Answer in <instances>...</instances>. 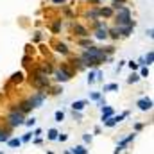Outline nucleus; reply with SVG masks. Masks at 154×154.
<instances>
[{
  "mask_svg": "<svg viewBox=\"0 0 154 154\" xmlns=\"http://www.w3.org/2000/svg\"><path fill=\"white\" fill-rule=\"evenodd\" d=\"M126 65H127L131 70H136V68H138V63H135V61H129V63H126Z\"/></svg>",
  "mask_w": 154,
  "mask_h": 154,
  "instance_id": "nucleus-29",
  "label": "nucleus"
},
{
  "mask_svg": "<svg viewBox=\"0 0 154 154\" xmlns=\"http://www.w3.org/2000/svg\"><path fill=\"white\" fill-rule=\"evenodd\" d=\"M57 135H59L57 129H50L48 131V140H57Z\"/></svg>",
  "mask_w": 154,
  "mask_h": 154,
  "instance_id": "nucleus-21",
  "label": "nucleus"
},
{
  "mask_svg": "<svg viewBox=\"0 0 154 154\" xmlns=\"http://www.w3.org/2000/svg\"><path fill=\"white\" fill-rule=\"evenodd\" d=\"M7 122H9V126L11 127H18V126H22L25 118H23V113H20L18 109H13L11 111V115L7 117Z\"/></svg>",
  "mask_w": 154,
  "mask_h": 154,
  "instance_id": "nucleus-3",
  "label": "nucleus"
},
{
  "mask_svg": "<svg viewBox=\"0 0 154 154\" xmlns=\"http://www.w3.org/2000/svg\"><path fill=\"white\" fill-rule=\"evenodd\" d=\"M18 111H20V113H23V115H25V113L32 111V106H30V102H29V100H25V102H22V104L18 106Z\"/></svg>",
  "mask_w": 154,
  "mask_h": 154,
  "instance_id": "nucleus-10",
  "label": "nucleus"
},
{
  "mask_svg": "<svg viewBox=\"0 0 154 154\" xmlns=\"http://www.w3.org/2000/svg\"><path fill=\"white\" fill-rule=\"evenodd\" d=\"M115 90H118V84H115V83H113V84H106L102 91H115Z\"/></svg>",
  "mask_w": 154,
  "mask_h": 154,
  "instance_id": "nucleus-22",
  "label": "nucleus"
},
{
  "mask_svg": "<svg viewBox=\"0 0 154 154\" xmlns=\"http://www.w3.org/2000/svg\"><path fill=\"white\" fill-rule=\"evenodd\" d=\"M34 84H36V86H39V88L48 86V79H47V75H45V74H41V72H38L36 77H34Z\"/></svg>",
  "mask_w": 154,
  "mask_h": 154,
  "instance_id": "nucleus-6",
  "label": "nucleus"
},
{
  "mask_svg": "<svg viewBox=\"0 0 154 154\" xmlns=\"http://www.w3.org/2000/svg\"><path fill=\"white\" fill-rule=\"evenodd\" d=\"M109 34H111L113 38H118V36H120V34H118V27H117V29H111V30H109Z\"/></svg>",
  "mask_w": 154,
  "mask_h": 154,
  "instance_id": "nucleus-31",
  "label": "nucleus"
},
{
  "mask_svg": "<svg viewBox=\"0 0 154 154\" xmlns=\"http://www.w3.org/2000/svg\"><path fill=\"white\" fill-rule=\"evenodd\" d=\"M138 81H140V75H138V74H131V77L127 79V83L133 84V83H138Z\"/></svg>",
  "mask_w": 154,
  "mask_h": 154,
  "instance_id": "nucleus-23",
  "label": "nucleus"
},
{
  "mask_svg": "<svg viewBox=\"0 0 154 154\" xmlns=\"http://www.w3.org/2000/svg\"><path fill=\"white\" fill-rule=\"evenodd\" d=\"M95 38H99V39H106V38H108V29H106V27H104V29H97Z\"/></svg>",
  "mask_w": 154,
  "mask_h": 154,
  "instance_id": "nucleus-13",
  "label": "nucleus"
},
{
  "mask_svg": "<svg viewBox=\"0 0 154 154\" xmlns=\"http://www.w3.org/2000/svg\"><path fill=\"white\" fill-rule=\"evenodd\" d=\"M54 118H56V122H63V120H65V113H63V111H56Z\"/></svg>",
  "mask_w": 154,
  "mask_h": 154,
  "instance_id": "nucleus-24",
  "label": "nucleus"
},
{
  "mask_svg": "<svg viewBox=\"0 0 154 154\" xmlns=\"http://www.w3.org/2000/svg\"><path fill=\"white\" fill-rule=\"evenodd\" d=\"M74 118H77V120H81V113H79V111H74Z\"/></svg>",
  "mask_w": 154,
  "mask_h": 154,
  "instance_id": "nucleus-37",
  "label": "nucleus"
},
{
  "mask_svg": "<svg viewBox=\"0 0 154 154\" xmlns=\"http://www.w3.org/2000/svg\"><path fill=\"white\" fill-rule=\"evenodd\" d=\"M133 29H135V25H122V27H118V34L129 36V34L133 32Z\"/></svg>",
  "mask_w": 154,
  "mask_h": 154,
  "instance_id": "nucleus-9",
  "label": "nucleus"
},
{
  "mask_svg": "<svg viewBox=\"0 0 154 154\" xmlns=\"http://www.w3.org/2000/svg\"><path fill=\"white\" fill-rule=\"evenodd\" d=\"M7 140H9V133L0 129V142H7Z\"/></svg>",
  "mask_w": 154,
  "mask_h": 154,
  "instance_id": "nucleus-25",
  "label": "nucleus"
},
{
  "mask_svg": "<svg viewBox=\"0 0 154 154\" xmlns=\"http://www.w3.org/2000/svg\"><path fill=\"white\" fill-rule=\"evenodd\" d=\"M7 143H9V147H20V145H22V140H20V138H9Z\"/></svg>",
  "mask_w": 154,
  "mask_h": 154,
  "instance_id": "nucleus-15",
  "label": "nucleus"
},
{
  "mask_svg": "<svg viewBox=\"0 0 154 154\" xmlns=\"http://www.w3.org/2000/svg\"><path fill=\"white\" fill-rule=\"evenodd\" d=\"M142 127H143V124H136V126H135V129H136V131H140Z\"/></svg>",
  "mask_w": 154,
  "mask_h": 154,
  "instance_id": "nucleus-38",
  "label": "nucleus"
},
{
  "mask_svg": "<svg viewBox=\"0 0 154 154\" xmlns=\"http://www.w3.org/2000/svg\"><path fill=\"white\" fill-rule=\"evenodd\" d=\"M54 77H56V81H57V83H66V81L72 77V74H70V72H68L65 66H61V68H57V70H56Z\"/></svg>",
  "mask_w": 154,
  "mask_h": 154,
  "instance_id": "nucleus-4",
  "label": "nucleus"
},
{
  "mask_svg": "<svg viewBox=\"0 0 154 154\" xmlns=\"http://www.w3.org/2000/svg\"><path fill=\"white\" fill-rule=\"evenodd\" d=\"M88 83H90V84L95 83V74H90V75H88Z\"/></svg>",
  "mask_w": 154,
  "mask_h": 154,
  "instance_id": "nucleus-34",
  "label": "nucleus"
},
{
  "mask_svg": "<svg viewBox=\"0 0 154 154\" xmlns=\"http://www.w3.org/2000/svg\"><path fill=\"white\" fill-rule=\"evenodd\" d=\"M22 72H16V74H13V77H11V81L13 83H20V81H22Z\"/></svg>",
  "mask_w": 154,
  "mask_h": 154,
  "instance_id": "nucleus-20",
  "label": "nucleus"
},
{
  "mask_svg": "<svg viewBox=\"0 0 154 154\" xmlns=\"http://www.w3.org/2000/svg\"><path fill=\"white\" fill-rule=\"evenodd\" d=\"M54 2H56V4H63V2H65V0H54Z\"/></svg>",
  "mask_w": 154,
  "mask_h": 154,
  "instance_id": "nucleus-39",
  "label": "nucleus"
},
{
  "mask_svg": "<svg viewBox=\"0 0 154 154\" xmlns=\"http://www.w3.org/2000/svg\"><path fill=\"white\" fill-rule=\"evenodd\" d=\"M86 106V100H75V102H72V109L74 111H83Z\"/></svg>",
  "mask_w": 154,
  "mask_h": 154,
  "instance_id": "nucleus-12",
  "label": "nucleus"
},
{
  "mask_svg": "<svg viewBox=\"0 0 154 154\" xmlns=\"http://www.w3.org/2000/svg\"><path fill=\"white\" fill-rule=\"evenodd\" d=\"M30 136H32V133H25V135L22 136V142H23V143H25V142H29V140H30Z\"/></svg>",
  "mask_w": 154,
  "mask_h": 154,
  "instance_id": "nucleus-30",
  "label": "nucleus"
},
{
  "mask_svg": "<svg viewBox=\"0 0 154 154\" xmlns=\"http://www.w3.org/2000/svg\"><path fill=\"white\" fill-rule=\"evenodd\" d=\"M83 140H84V143H90L91 142V135H88V133H86V135H83Z\"/></svg>",
  "mask_w": 154,
  "mask_h": 154,
  "instance_id": "nucleus-33",
  "label": "nucleus"
},
{
  "mask_svg": "<svg viewBox=\"0 0 154 154\" xmlns=\"http://www.w3.org/2000/svg\"><path fill=\"white\" fill-rule=\"evenodd\" d=\"M81 45H83V47H90V39H81Z\"/></svg>",
  "mask_w": 154,
  "mask_h": 154,
  "instance_id": "nucleus-35",
  "label": "nucleus"
},
{
  "mask_svg": "<svg viewBox=\"0 0 154 154\" xmlns=\"http://www.w3.org/2000/svg\"><path fill=\"white\" fill-rule=\"evenodd\" d=\"M143 61H145V65H152V61H154V54H152V50H151V52H149L145 57H143Z\"/></svg>",
  "mask_w": 154,
  "mask_h": 154,
  "instance_id": "nucleus-19",
  "label": "nucleus"
},
{
  "mask_svg": "<svg viewBox=\"0 0 154 154\" xmlns=\"http://www.w3.org/2000/svg\"><path fill=\"white\" fill-rule=\"evenodd\" d=\"M138 108H140L142 111H149V109L152 108V99H149V97L140 99V100H138Z\"/></svg>",
  "mask_w": 154,
  "mask_h": 154,
  "instance_id": "nucleus-7",
  "label": "nucleus"
},
{
  "mask_svg": "<svg viewBox=\"0 0 154 154\" xmlns=\"http://www.w3.org/2000/svg\"><path fill=\"white\" fill-rule=\"evenodd\" d=\"M99 15H102V16H111L113 15V9L111 7H100L99 9Z\"/></svg>",
  "mask_w": 154,
  "mask_h": 154,
  "instance_id": "nucleus-16",
  "label": "nucleus"
},
{
  "mask_svg": "<svg viewBox=\"0 0 154 154\" xmlns=\"http://www.w3.org/2000/svg\"><path fill=\"white\" fill-rule=\"evenodd\" d=\"M117 22H118V27H122V25H135V22L131 20V11L126 6H122L120 9H117Z\"/></svg>",
  "mask_w": 154,
  "mask_h": 154,
  "instance_id": "nucleus-2",
  "label": "nucleus"
},
{
  "mask_svg": "<svg viewBox=\"0 0 154 154\" xmlns=\"http://www.w3.org/2000/svg\"><path fill=\"white\" fill-rule=\"evenodd\" d=\"M23 124H25V126H27V127H32V126H34V124H36V118H34V117H32V118H29V120H25V122H23Z\"/></svg>",
  "mask_w": 154,
  "mask_h": 154,
  "instance_id": "nucleus-26",
  "label": "nucleus"
},
{
  "mask_svg": "<svg viewBox=\"0 0 154 154\" xmlns=\"http://www.w3.org/2000/svg\"><path fill=\"white\" fill-rule=\"evenodd\" d=\"M102 61H106V54L104 50L99 48V47H88L83 56H81V65H86V66H95V65H100Z\"/></svg>",
  "mask_w": 154,
  "mask_h": 154,
  "instance_id": "nucleus-1",
  "label": "nucleus"
},
{
  "mask_svg": "<svg viewBox=\"0 0 154 154\" xmlns=\"http://www.w3.org/2000/svg\"><path fill=\"white\" fill-rule=\"evenodd\" d=\"M56 50H57V52H61V54H68V47L65 43H57L56 45Z\"/></svg>",
  "mask_w": 154,
  "mask_h": 154,
  "instance_id": "nucleus-18",
  "label": "nucleus"
},
{
  "mask_svg": "<svg viewBox=\"0 0 154 154\" xmlns=\"http://www.w3.org/2000/svg\"><path fill=\"white\" fill-rule=\"evenodd\" d=\"M74 30H75V34H77V36H81V38L88 36V30H86L83 25H79V23H75V25H74Z\"/></svg>",
  "mask_w": 154,
  "mask_h": 154,
  "instance_id": "nucleus-11",
  "label": "nucleus"
},
{
  "mask_svg": "<svg viewBox=\"0 0 154 154\" xmlns=\"http://www.w3.org/2000/svg\"><path fill=\"white\" fill-rule=\"evenodd\" d=\"M41 133H43V131H41V129H39V127H38V129H34V133H32V136H36V138H39V136H41Z\"/></svg>",
  "mask_w": 154,
  "mask_h": 154,
  "instance_id": "nucleus-32",
  "label": "nucleus"
},
{
  "mask_svg": "<svg viewBox=\"0 0 154 154\" xmlns=\"http://www.w3.org/2000/svg\"><path fill=\"white\" fill-rule=\"evenodd\" d=\"M140 77H149V68H145V66H143L142 70H140V74H138Z\"/></svg>",
  "mask_w": 154,
  "mask_h": 154,
  "instance_id": "nucleus-27",
  "label": "nucleus"
},
{
  "mask_svg": "<svg viewBox=\"0 0 154 154\" xmlns=\"http://www.w3.org/2000/svg\"><path fill=\"white\" fill-rule=\"evenodd\" d=\"M90 99H91V100H99V99H100V91H93V93L90 95Z\"/></svg>",
  "mask_w": 154,
  "mask_h": 154,
  "instance_id": "nucleus-28",
  "label": "nucleus"
},
{
  "mask_svg": "<svg viewBox=\"0 0 154 154\" xmlns=\"http://www.w3.org/2000/svg\"><path fill=\"white\" fill-rule=\"evenodd\" d=\"M45 93H41V91H39V93H36V95H32L29 99V102H30V106L32 108H41L43 106V102H45Z\"/></svg>",
  "mask_w": 154,
  "mask_h": 154,
  "instance_id": "nucleus-5",
  "label": "nucleus"
},
{
  "mask_svg": "<svg viewBox=\"0 0 154 154\" xmlns=\"http://www.w3.org/2000/svg\"><path fill=\"white\" fill-rule=\"evenodd\" d=\"M66 138H68L66 135H57V140H59V142H65Z\"/></svg>",
  "mask_w": 154,
  "mask_h": 154,
  "instance_id": "nucleus-36",
  "label": "nucleus"
},
{
  "mask_svg": "<svg viewBox=\"0 0 154 154\" xmlns=\"http://www.w3.org/2000/svg\"><path fill=\"white\" fill-rule=\"evenodd\" d=\"M133 138H135V133H133V135H129V136H127V138H124V140H122V142H120V143H118V149H120V151H122V147H124V145H127V143H129V142H131V140H133Z\"/></svg>",
  "mask_w": 154,
  "mask_h": 154,
  "instance_id": "nucleus-17",
  "label": "nucleus"
},
{
  "mask_svg": "<svg viewBox=\"0 0 154 154\" xmlns=\"http://www.w3.org/2000/svg\"><path fill=\"white\" fill-rule=\"evenodd\" d=\"M115 115V111H113V108H109V106H102V122H106L109 117H113Z\"/></svg>",
  "mask_w": 154,
  "mask_h": 154,
  "instance_id": "nucleus-8",
  "label": "nucleus"
},
{
  "mask_svg": "<svg viewBox=\"0 0 154 154\" xmlns=\"http://www.w3.org/2000/svg\"><path fill=\"white\" fill-rule=\"evenodd\" d=\"M72 154H88V151L84 149V145H77V147H72L70 151Z\"/></svg>",
  "mask_w": 154,
  "mask_h": 154,
  "instance_id": "nucleus-14",
  "label": "nucleus"
}]
</instances>
